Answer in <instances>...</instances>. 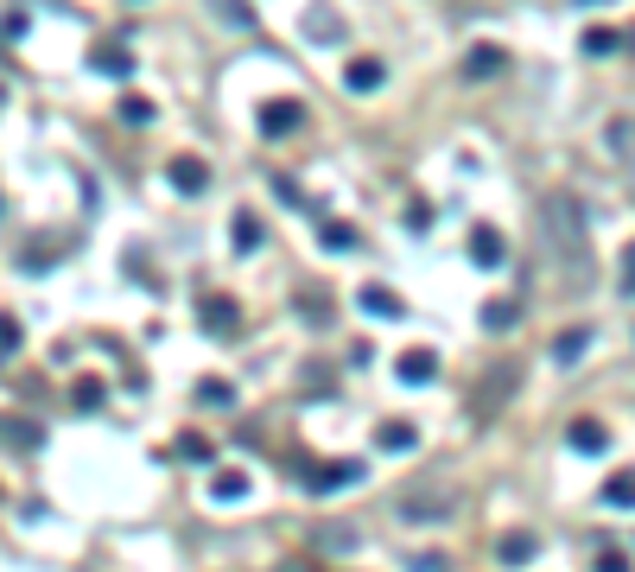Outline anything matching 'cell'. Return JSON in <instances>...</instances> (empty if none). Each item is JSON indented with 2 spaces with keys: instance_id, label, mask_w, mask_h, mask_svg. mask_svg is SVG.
<instances>
[{
  "instance_id": "cell-1",
  "label": "cell",
  "mask_w": 635,
  "mask_h": 572,
  "mask_svg": "<svg viewBox=\"0 0 635 572\" xmlns=\"http://www.w3.org/2000/svg\"><path fill=\"white\" fill-rule=\"evenodd\" d=\"M540 242H546L553 268H559V274H566L572 286L598 274V255H591V229H585V204H578L572 191H546V197H540Z\"/></svg>"
},
{
  "instance_id": "cell-2",
  "label": "cell",
  "mask_w": 635,
  "mask_h": 572,
  "mask_svg": "<svg viewBox=\"0 0 635 572\" xmlns=\"http://www.w3.org/2000/svg\"><path fill=\"white\" fill-rule=\"evenodd\" d=\"M394 509H400V522H445V515L458 509V490H451V483H439V477H426V483L400 490V496H394Z\"/></svg>"
},
{
  "instance_id": "cell-3",
  "label": "cell",
  "mask_w": 635,
  "mask_h": 572,
  "mask_svg": "<svg viewBox=\"0 0 635 572\" xmlns=\"http://www.w3.org/2000/svg\"><path fill=\"white\" fill-rule=\"evenodd\" d=\"M299 128H305V102H292V96H286V102H260V134H267V141H286V134H299Z\"/></svg>"
},
{
  "instance_id": "cell-4",
  "label": "cell",
  "mask_w": 635,
  "mask_h": 572,
  "mask_svg": "<svg viewBox=\"0 0 635 572\" xmlns=\"http://www.w3.org/2000/svg\"><path fill=\"white\" fill-rule=\"evenodd\" d=\"M394 376H400L407 388H426V382L439 376V356H432L426 344H413V350H400V356H394Z\"/></svg>"
},
{
  "instance_id": "cell-5",
  "label": "cell",
  "mask_w": 635,
  "mask_h": 572,
  "mask_svg": "<svg viewBox=\"0 0 635 572\" xmlns=\"http://www.w3.org/2000/svg\"><path fill=\"white\" fill-rule=\"evenodd\" d=\"M165 172H172V185H178V191H185V197H197V191H204V185H210V165H204V159H197V153H185V159H172V165H165Z\"/></svg>"
},
{
  "instance_id": "cell-6",
  "label": "cell",
  "mask_w": 635,
  "mask_h": 572,
  "mask_svg": "<svg viewBox=\"0 0 635 572\" xmlns=\"http://www.w3.org/2000/svg\"><path fill=\"white\" fill-rule=\"evenodd\" d=\"M572 451H585V458H604L610 451V432H604V420H572Z\"/></svg>"
},
{
  "instance_id": "cell-7",
  "label": "cell",
  "mask_w": 635,
  "mask_h": 572,
  "mask_svg": "<svg viewBox=\"0 0 635 572\" xmlns=\"http://www.w3.org/2000/svg\"><path fill=\"white\" fill-rule=\"evenodd\" d=\"M604 141H610V153L623 159V172L635 178V115H617L610 128H604Z\"/></svg>"
},
{
  "instance_id": "cell-8",
  "label": "cell",
  "mask_w": 635,
  "mask_h": 572,
  "mask_svg": "<svg viewBox=\"0 0 635 572\" xmlns=\"http://www.w3.org/2000/svg\"><path fill=\"white\" fill-rule=\"evenodd\" d=\"M90 64H96L102 77H127V70H133V58H127V45H115V38H102V45H90Z\"/></svg>"
},
{
  "instance_id": "cell-9",
  "label": "cell",
  "mask_w": 635,
  "mask_h": 572,
  "mask_svg": "<svg viewBox=\"0 0 635 572\" xmlns=\"http://www.w3.org/2000/svg\"><path fill=\"white\" fill-rule=\"evenodd\" d=\"M350 483H363L356 458H337V464H324V477H312V490H350Z\"/></svg>"
},
{
  "instance_id": "cell-10",
  "label": "cell",
  "mask_w": 635,
  "mask_h": 572,
  "mask_svg": "<svg viewBox=\"0 0 635 572\" xmlns=\"http://www.w3.org/2000/svg\"><path fill=\"white\" fill-rule=\"evenodd\" d=\"M376 445H381V451H413V445H419V432H413V420H381Z\"/></svg>"
},
{
  "instance_id": "cell-11",
  "label": "cell",
  "mask_w": 635,
  "mask_h": 572,
  "mask_svg": "<svg viewBox=\"0 0 635 572\" xmlns=\"http://www.w3.org/2000/svg\"><path fill=\"white\" fill-rule=\"evenodd\" d=\"M503 255H508V242L496 229H477V236H471V261H477V268H496Z\"/></svg>"
},
{
  "instance_id": "cell-12",
  "label": "cell",
  "mask_w": 635,
  "mask_h": 572,
  "mask_svg": "<svg viewBox=\"0 0 635 572\" xmlns=\"http://www.w3.org/2000/svg\"><path fill=\"white\" fill-rule=\"evenodd\" d=\"M381 77H387V70H381L376 58H356V64H350V90H356V96H369V90H381Z\"/></svg>"
},
{
  "instance_id": "cell-13",
  "label": "cell",
  "mask_w": 635,
  "mask_h": 572,
  "mask_svg": "<svg viewBox=\"0 0 635 572\" xmlns=\"http://www.w3.org/2000/svg\"><path fill=\"white\" fill-rule=\"evenodd\" d=\"M604 503H610V509H635V471H617V477L604 483Z\"/></svg>"
},
{
  "instance_id": "cell-14",
  "label": "cell",
  "mask_w": 635,
  "mask_h": 572,
  "mask_svg": "<svg viewBox=\"0 0 635 572\" xmlns=\"http://www.w3.org/2000/svg\"><path fill=\"white\" fill-rule=\"evenodd\" d=\"M363 312H376V318H400V299H394L387 286H363Z\"/></svg>"
},
{
  "instance_id": "cell-15",
  "label": "cell",
  "mask_w": 635,
  "mask_h": 572,
  "mask_svg": "<svg viewBox=\"0 0 635 572\" xmlns=\"http://www.w3.org/2000/svg\"><path fill=\"white\" fill-rule=\"evenodd\" d=\"M210 496H217V503H242V496H249V477H242V471H223V477L210 483Z\"/></svg>"
},
{
  "instance_id": "cell-16",
  "label": "cell",
  "mask_w": 635,
  "mask_h": 572,
  "mask_svg": "<svg viewBox=\"0 0 635 572\" xmlns=\"http://www.w3.org/2000/svg\"><path fill=\"white\" fill-rule=\"evenodd\" d=\"M204 318H210L204 331H236V305L229 299H204Z\"/></svg>"
},
{
  "instance_id": "cell-17",
  "label": "cell",
  "mask_w": 635,
  "mask_h": 572,
  "mask_svg": "<svg viewBox=\"0 0 635 572\" xmlns=\"http://www.w3.org/2000/svg\"><path fill=\"white\" fill-rule=\"evenodd\" d=\"M585 350H591V331H566V337L553 344V356H559V363H578Z\"/></svg>"
},
{
  "instance_id": "cell-18",
  "label": "cell",
  "mask_w": 635,
  "mask_h": 572,
  "mask_svg": "<svg viewBox=\"0 0 635 572\" xmlns=\"http://www.w3.org/2000/svg\"><path fill=\"white\" fill-rule=\"evenodd\" d=\"M236 249H242V255H254V249H260V217H254V210H242V217H236Z\"/></svg>"
},
{
  "instance_id": "cell-19",
  "label": "cell",
  "mask_w": 635,
  "mask_h": 572,
  "mask_svg": "<svg viewBox=\"0 0 635 572\" xmlns=\"http://www.w3.org/2000/svg\"><path fill=\"white\" fill-rule=\"evenodd\" d=\"M217 13H223V26H236V32H249V26H254L249 0H217Z\"/></svg>"
},
{
  "instance_id": "cell-20",
  "label": "cell",
  "mask_w": 635,
  "mask_h": 572,
  "mask_svg": "<svg viewBox=\"0 0 635 572\" xmlns=\"http://www.w3.org/2000/svg\"><path fill=\"white\" fill-rule=\"evenodd\" d=\"M496 554H503L508 567H521V560H534V535H503V547H496Z\"/></svg>"
},
{
  "instance_id": "cell-21",
  "label": "cell",
  "mask_w": 635,
  "mask_h": 572,
  "mask_svg": "<svg viewBox=\"0 0 635 572\" xmlns=\"http://www.w3.org/2000/svg\"><path fill=\"white\" fill-rule=\"evenodd\" d=\"M496 70H503V51L496 45H477L471 51V77H496Z\"/></svg>"
},
{
  "instance_id": "cell-22",
  "label": "cell",
  "mask_w": 635,
  "mask_h": 572,
  "mask_svg": "<svg viewBox=\"0 0 635 572\" xmlns=\"http://www.w3.org/2000/svg\"><path fill=\"white\" fill-rule=\"evenodd\" d=\"M483 324H490V331H508V324H514V299H490V305H483Z\"/></svg>"
},
{
  "instance_id": "cell-23",
  "label": "cell",
  "mask_w": 635,
  "mask_h": 572,
  "mask_svg": "<svg viewBox=\"0 0 635 572\" xmlns=\"http://www.w3.org/2000/svg\"><path fill=\"white\" fill-rule=\"evenodd\" d=\"M122 122H127V128H146V122H153V102H146V96H127V102H122Z\"/></svg>"
},
{
  "instance_id": "cell-24",
  "label": "cell",
  "mask_w": 635,
  "mask_h": 572,
  "mask_svg": "<svg viewBox=\"0 0 635 572\" xmlns=\"http://www.w3.org/2000/svg\"><path fill=\"white\" fill-rule=\"evenodd\" d=\"M0 445H26V451H32V445H38V432L19 427V420H0Z\"/></svg>"
},
{
  "instance_id": "cell-25",
  "label": "cell",
  "mask_w": 635,
  "mask_h": 572,
  "mask_svg": "<svg viewBox=\"0 0 635 572\" xmlns=\"http://www.w3.org/2000/svg\"><path fill=\"white\" fill-rule=\"evenodd\" d=\"M318 242H324V249H356V236H350V229H331V223L318 229Z\"/></svg>"
},
{
  "instance_id": "cell-26",
  "label": "cell",
  "mask_w": 635,
  "mask_h": 572,
  "mask_svg": "<svg viewBox=\"0 0 635 572\" xmlns=\"http://www.w3.org/2000/svg\"><path fill=\"white\" fill-rule=\"evenodd\" d=\"M312 38H318V45H324V38L337 45V38H344V26H337V19H331V26H324V19H312Z\"/></svg>"
},
{
  "instance_id": "cell-27",
  "label": "cell",
  "mask_w": 635,
  "mask_h": 572,
  "mask_svg": "<svg viewBox=\"0 0 635 572\" xmlns=\"http://www.w3.org/2000/svg\"><path fill=\"white\" fill-rule=\"evenodd\" d=\"M13 344H19V324H13V318H0V356H6Z\"/></svg>"
},
{
  "instance_id": "cell-28",
  "label": "cell",
  "mask_w": 635,
  "mask_h": 572,
  "mask_svg": "<svg viewBox=\"0 0 635 572\" xmlns=\"http://www.w3.org/2000/svg\"><path fill=\"white\" fill-rule=\"evenodd\" d=\"M623 292H630V299H635V249H630V255H623Z\"/></svg>"
},
{
  "instance_id": "cell-29",
  "label": "cell",
  "mask_w": 635,
  "mask_h": 572,
  "mask_svg": "<svg viewBox=\"0 0 635 572\" xmlns=\"http://www.w3.org/2000/svg\"><path fill=\"white\" fill-rule=\"evenodd\" d=\"M598 572H623V560H617V554H604V560H598Z\"/></svg>"
},
{
  "instance_id": "cell-30",
  "label": "cell",
  "mask_w": 635,
  "mask_h": 572,
  "mask_svg": "<svg viewBox=\"0 0 635 572\" xmlns=\"http://www.w3.org/2000/svg\"><path fill=\"white\" fill-rule=\"evenodd\" d=\"M578 6H598V0H578Z\"/></svg>"
}]
</instances>
